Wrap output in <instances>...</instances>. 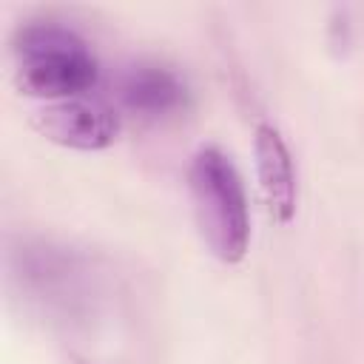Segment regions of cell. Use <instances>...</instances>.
<instances>
[{"label":"cell","instance_id":"cell-1","mask_svg":"<svg viewBox=\"0 0 364 364\" xmlns=\"http://www.w3.org/2000/svg\"><path fill=\"white\" fill-rule=\"evenodd\" d=\"M188 191L208 250L225 264L242 262L250 247V208L230 156L216 145L199 148L188 168Z\"/></svg>","mask_w":364,"mask_h":364},{"label":"cell","instance_id":"cell-2","mask_svg":"<svg viewBox=\"0 0 364 364\" xmlns=\"http://www.w3.org/2000/svg\"><path fill=\"white\" fill-rule=\"evenodd\" d=\"M14 80L20 91L43 100L82 97L100 74L91 46L68 26L28 23L14 34Z\"/></svg>","mask_w":364,"mask_h":364},{"label":"cell","instance_id":"cell-3","mask_svg":"<svg viewBox=\"0 0 364 364\" xmlns=\"http://www.w3.org/2000/svg\"><path fill=\"white\" fill-rule=\"evenodd\" d=\"M31 122L46 139L74 151H102L119 134L117 111L88 97L48 102L40 111H34Z\"/></svg>","mask_w":364,"mask_h":364},{"label":"cell","instance_id":"cell-4","mask_svg":"<svg viewBox=\"0 0 364 364\" xmlns=\"http://www.w3.org/2000/svg\"><path fill=\"white\" fill-rule=\"evenodd\" d=\"M253 154H256V173H259V188H262L264 205L276 222L287 225L296 216L299 185H296L293 154L276 125H270V122L256 125Z\"/></svg>","mask_w":364,"mask_h":364},{"label":"cell","instance_id":"cell-5","mask_svg":"<svg viewBox=\"0 0 364 364\" xmlns=\"http://www.w3.org/2000/svg\"><path fill=\"white\" fill-rule=\"evenodd\" d=\"M119 97L128 111L145 119H165L185 108L188 88L176 71L156 63H136L122 74Z\"/></svg>","mask_w":364,"mask_h":364}]
</instances>
